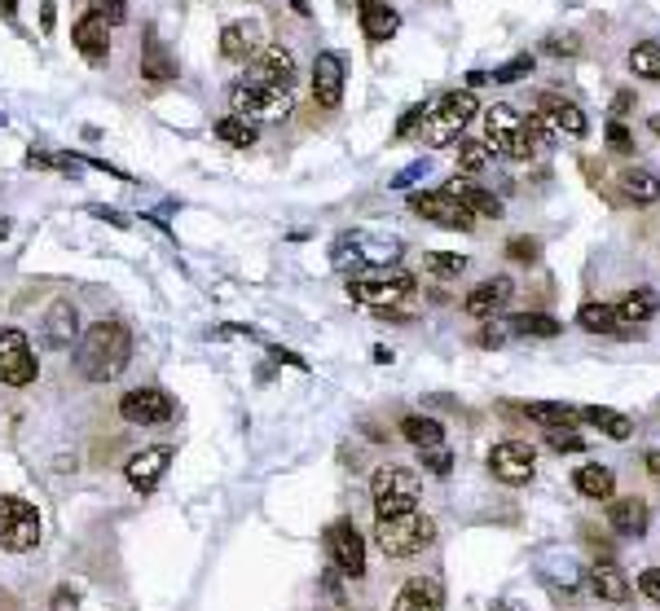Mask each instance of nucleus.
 <instances>
[{
  "label": "nucleus",
  "instance_id": "obj_45",
  "mask_svg": "<svg viewBox=\"0 0 660 611\" xmlns=\"http://www.w3.org/2000/svg\"><path fill=\"white\" fill-rule=\"evenodd\" d=\"M608 150H616V154L634 150V137H630V128H625L621 119H612V124H608Z\"/></svg>",
  "mask_w": 660,
  "mask_h": 611
},
{
  "label": "nucleus",
  "instance_id": "obj_35",
  "mask_svg": "<svg viewBox=\"0 0 660 611\" xmlns=\"http://www.w3.org/2000/svg\"><path fill=\"white\" fill-rule=\"evenodd\" d=\"M216 137L225 141V146H234V150H247V146H256V124L242 119V115H225L216 124Z\"/></svg>",
  "mask_w": 660,
  "mask_h": 611
},
{
  "label": "nucleus",
  "instance_id": "obj_24",
  "mask_svg": "<svg viewBox=\"0 0 660 611\" xmlns=\"http://www.w3.org/2000/svg\"><path fill=\"white\" fill-rule=\"evenodd\" d=\"M396 611H445V590H440L432 576H414L396 594Z\"/></svg>",
  "mask_w": 660,
  "mask_h": 611
},
{
  "label": "nucleus",
  "instance_id": "obj_2",
  "mask_svg": "<svg viewBox=\"0 0 660 611\" xmlns=\"http://www.w3.org/2000/svg\"><path fill=\"white\" fill-rule=\"evenodd\" d=\"M484 141L502 159L528 163L542 146V128H537V119H524L515 106H489L484 110Z\"/></svg>",
  "mask_w": 660,
  "mask_h": 611
},
{
  "label": "nucleus",
  "instance_id": "obj_51",
  "mask_svg": "<svg viewBox=\"0 0 660 611\" xmlns=\"http://www.w3.org/2000/svg\"><path fill=\"white\" fill-rule=\"evenodd\" d=\"M546 53H555V58H564V53H568V58H572V53H577V40H572V36H564V40L550 36L546 40Z\"/></svg>",
  "mask_w": 660,
  "mask_h": 611
},
{
  "label": "nucleus",
  "instance_id": "obj_50",
  "mask_svg": "<svg viewBox=\"0 0 660 611\" xmlns=\"http://www.w3.org/2000/svg\"><path fill=\"white\" fill-rule=\"evenodd\" d=\"M423 115H427V110H423V106H414V110H405V115H401V124H396V137H405V132H414L418 124H423Z\"/></svg>",
  "mask_w": 660,
  "mask_h": 611
},
{
  "label": "nucleus",
  "instance_id": "obj_59",
  "mask_svg": "<svg viewBox=\"0 0 660 611\" xmlns=\"http://www.w3.org/2000/svg\"><path fill=\"white\" fill-rule=\"evenodd\" d=\"M295 5V14H308V0H291Z\"/></svg>",
  "mask_w": 660,
  "mask_h": 611
},
{
  "label": "nucleus",
  "instance_id": "obj_29",
  "mask_svg": "<svg viewBox=\"0 0 660 611\" xmlns=\"http://www.w3.org/2000/svg\"><path fill=\"white\" fill-rule=\"evenodd\" d=\"M401 436L410 440L418 453H423V449H436V444H445V427H440L436 418H427V414H405V418H401Z\"/></svg>",
  "mask_w": 660,
  "mask_h": 611
},
{
  "label": "nucleus",
  "instance_id": "obj_18",
  "mask_svg": "<svg viewBox=\"0 0 660 611\" xmlns=\"http://www.w3.org/2000/svg\"><path fill=\"white\" fill-rule=\"evenodd\" d=\"M511 291H515L511 277H489V282H480L476 291L462 299V308H467V317H476V321H493L506 308Z\"/></svg>",
  "mask_w": 660,
  "mask_h": 611
},
{
  "label": "nucleus",
  "instance_id": "obj_44",
  "mask_svg": "<svg viewBox=\"0 0 660 611\" xmlns=\"http://www.w3.org/2000/svg\"><path fill=\"white\" fill-rule=\"evenodd\" d=\"M423 466H427V471H436V475H449V471H454V453H449L445 444L423 449Z\"/></svg>",
  "mask_w": 660,
  "mask_h": 611
},
{
  "label": "nucleus",
  "instance_id": "obj_33",
  "mask_svg": "<svg viewBox=\"0 0 660 611\" xmlns=\"http://www.w3.org/2000/svg\"><path fill=\"white\" fill-rule=\"evenodd\" d=\"M577 326L590 330V335H616V330H621V317H616L612 304H581Z\"/></svg>",
  "mask_w": 660,
  "mask_h": 611
},
{
  "label": "nucleus",
  "instance_id": "obj_41",
  "mask_svg": "<svg viewBox=\"0 0 660 611\" xmlns=\"http://www.w3.org/2000/svg\"><path fill=\"white\" fill-rule=\"evenodd\" d=\"M533 66H537V58H533V53H520V58L502 62L498 71H489V80H493V84H515V80H524V75L533 71Z\"/></svg>",
  "mask_w": 660,
  "mask_h": 611
},
{
  "label": "nucleus",
  "instance_id": "obj_60",
  "mask_svg": "<svg viewBox=\"0 0 660 611\" xmlns=\"http://www.w3.org/2000/svg\"><path fill=\"white\" fill-rule=\"evenodd\" d=\"M647 128H652L656 137H660V115H652V119H647Z\"/></svg>",
  "mask_w": 660,
  "mask_h": 611
},
{
  "label": "nucleus",
  "instance_id": "obj_1",
  "mask_svg": "<svg viewBox=\"0 0 660 611\" xmlns=\"http://www.w3.org/2000/svg\"><path fill=\"white\" fill-rule=\"evenodd\" d=\"M132 361V330L124 321H97L75 348V374L84 383H110Z\"/></svg>",
  "mask_w": 660,
  "mask_h": 611
},
{
  "label": "nucleus",
  "instance_id": "obj_49",
  "mask_svg": "<svg viewBox=\"0 0 660 611\" xmlns=\"http://www.w3.org/2000/svg\"><path fill=\"white\" fill-rule=\"evenodd\" d=\"M49 611H80V594H75L71 585H62V590L53 594V607Z\"/></svg>",
  "mask_w": 660,
  "mask_h": 611
},
{
  "label": "nucleus",
  "instance_id": "obj_26",
  "mask_svg": "<svg viewBox=\"0 0 660 611\" xmlns=\"http://www.w3.org/2000/svg\"><path fill=\"white\" fill-rule=\"evenodd\" d=\"M445 190L454 194L458 203L471 211V216H493V220L506 216V211H502V198L493 194V190H480V185H471V181H449Z\"/></svg>",
  "mask_w": 660,
  "mask_h": 611
},
{
  "label": "nucleus",
  "instance_id": "obj_38",
  "mask_svg": "<svg viewBox=\"0 0 660 611\" xmlns=\"http://www.w3.org/2000/svg\"><path fill=\"white\" fill-rule=\"evenodd\" d=\"M524 414L533 418V422H542V427H572L577 409L559 405V401H533V405H524Z\"/></svg>",
  "mask_w": 660,
  "mask_h": 611
},
{
  "label": "nucleus",
  "instance_id": "obj_15",
  "mask_svg": "<svg viewBox=\"0 0 660 611\" xmlns=\"http://www.w3.org/2000/svg\"><path fill=\"white\" fill-rule=\"evenodd\" d=\"M410 207L418 211L423 220H432V225L440 229H458V233H467L471 225H476V216H471L467 207L458 203L449 190H432V194H414L410 198Z\"/></svg>",
  "mask_w": 660,
  "mask_h": 611
},
{
  "label": "nucleus",
  "instance_id": "obj_10",
  "mask_svg": "<svg viewBox=\"0 0 660 611\" xmlns=\"http://www.w3.org/2000/svg\"><path fill=\"white\" fill-rule=\"evenodd\" d=\"M533 119H537V128H542V137H555V141H581L586 137V115H581V106H572L568 97H559V93L537 97Z\"/></svg>",
  "mask_w": 660,
  "mask_h": 611
},
{
  "label": "nucleus",
  "instance_id": "obj_22",
  "mask_svg": "<svg viewBox=\"0 0 660 611\" xmlns=\"http://www.w3.org/2000/svg\"><path fill=\"white\" fill-rule=\"evenodd\" d=\"M357 18H361V36L370 44H383L401 31V14L388 5V0H361L357 5Z\"/></svg>",
  "mask_w": 660,
  "mask_h": 611
},
{
  "label": "nucleus",
  "instance_id": "obj_5",
  "mask_svg": "<svg viewBox=\"0 0 660 611\" xmlns=\"http://www.w3.org/2000/svg\"><path fill=\"white\" fill-rule=\"evenodd\" d=\"M436 541V524L418 510H405V515L379 519L374 524V546H379L388 559H414Z\"/></svg>",
  "mask_w": 660,
  "mask_h": 611
},
{
  "label": "nucleus",
  "instance_id": "obj_20",
  "mask_svg": "<svg viewBox=\"0 0 660 611\" xmlns=\"http://www.w3.org/2000/svg\"><path fill=\"white\" fill-rule=\"evenodd\" d=\"M590 590H594V598H603V603L625 607L634 594V585H630V576H625L621 563L603 559V563H590Z\"/></svg>",
  "mask_w": 660,
  "mask_h": 611
},
{
  "label": "nucleus",
  "instance_id": "obj_32",
  "mask_svg": "<svg viewBox=\"0 0 660 611\" xmlns=\"http://www.w3.org/2000/svg\"><path fill=\"white\" fill-rule=\"evenodd\" d=\"M621 185H625V194H630L634 203H643V207H652L656 198H660V176L647 172V168H625L621 172Z\"/></svg>",
  "mask_w": 660,
  "mask_h": 611
},
{
  "label": "nucleus",
  "instance_id": "obj_57",
  "mask_svg": "<svg viewBox=\"0 0 660 611\" xmlns=\"http://www.w3.org/2000/svg\"><path fill=\"white\" fill-rule=\"evenodd\" d=\"M0 9H5V18H14L18 14V0H0Z\"/></svg>",
  "mask_w": 660,
  "mask_h": 611
},
{
  "label": "nucleus",
  "instance_id": "obj_27",
  "mask_svg": "<svg viewBox=\"0 0 660 611\" xmlns=\"http://www.w3.org/2000/svg\"><path fill=\"white\" fill-rule=\"evenodd\" d=\"M577 418H586L599 436H608V440H630L634 436V422L621 414V409H608V405H586V409H577Z\"/></svg>",
  "mask_w": 660,
  "mask_h": 611
},
{
  "label": "nucleus",
  "instance_id": "obj_61",
  "mask_svg": "<svg viewBox=\"0 0 660 611\" xmlns=\"http://www.w3.org/2000/svg\"><path fill=\"white\" fill-rule=\"evenodd\" d=\"M9 238V220H0V242H5Z\"/></svg>",
  "mask_w": 660,
  "mask_h": 611
},
{
  "label": "nucleus",
  "instance_id": "obj_16",
  "mask_svg": "<svg viewBox=\"0 0 660 611\" xmlns=\"http://www.w3.org/2000/svg\"><path fill=\"white\" fill-rule=\"evenodd\" d=\"M313 97L322 110H339L344 102V58L335 49H322L313 58Z\"/></svg>",
  "mask_w": 660,
  "mask_h": 611
},
{
  "label": "nucleus",
  "instance_id": "obj_43",
  "mask_svg": "<svg viewBox=\"0 0 660 611\" xmlns=\"http://www.w3.org/2000/svg\"><path fill=\"white\" fill-rule=\"evenodd\" d=\"M506 255H511L515 264H533L537 255H542V242L537 238H511L506 242Z\"/></svg>",
  "mask_w": 660,
  "mask_h": 611
},
{
  "label": "nucleus",
  "instance_id": "obj_23",
  "mask_svg": "<svg viewBox=\"0 0 660 611\" xmlns=\"http://www.w3.org/2000/svg\"><path fill=\"white\" fill-rule=\"evenodd\" d=\"M260 53V31L256 22H229L220 31V58L225 62H251Z\"/></svg>",
  "mask_w": 660,
  "mask_h": 611
},
{
  "label": "nucleus",
  "instance_id": "obj_47",
  "mask_svg": "<svg viewBox=\"0 0 660 611\" xmlns=\"http://www.w3.org/2000/svg\"><path fill=\"white\" fill-rule=\"evenodd\" d=\"M97 14H102L110 27H115V22L128 18V0H97Z\"/></svg>",
  "mask_w": 660,
  "mask_h": 611
},
{
  "label": "nucleus",
  "instance_id": "obj_9",
  "mask_svg": "<svg viewBox=\"0 0 660 611\" xmlns=\"http://www.w3.org/2000/svg\"><path fill=\"white\" fill-rule=\"evenodd\" d=\"M229 115H242V119H251V124H260V119H286L291 115V93L238 80L229 88Z\"/></svg>",
  "mask_w": 660,
  "mask_h": 611
},
{
  "label": "nucleus",
  "instance_id": "obj_13",
  "mask_svg": "<svg viewBox=\"0 0 660 611\" xmlns=\"http://www.w3.org/2000/svg\"><path fill=\"white\" fill-rule=\"evenodd\" d=\"M242 80L264 84V88H278V93H291V88H295V58H291V49H282V44H264L256 58L247 62V75H242Z\"/></svg>",
  "mask_w": 660,
  "mask_h": 611
},
{
  "label": "nucleus",
  "instance_id": "obj_12",
  "mask_svg": "<svg viewBox=\"0 0 660 611\" xmlns=\"http://www.w3.org/2000/svg\"><path fill=\"white\" fill-rule=\"evenodd\" d=\"M176 414V401L163 387H132V392L119 396V418L132 422V427H163Z\"/></svg>",
  "mask_w": 660,
  "mask_h": 611
},
{
  "label": "nucleus",
  "instance_id": "obj_40",
  "mask_svg": "<svg viewBox=\"0 0 660 611\" xmlns=\"http://www.w3.org/2000/svg\"><path fill=\"white\" fill-rule=\"evenodd\" d=\"M423 269L432 277H458L462 269H467V255H458V251H427Z\"/></svg>",
  "mask_w": 660,
  "mask_h": 611
},
{
  "label": "nucleus",
  "instance_id": "obj_6",
  "mask_svg": "<svg viewBox=\"0 0 660 611\" xmlns=\"http://www.w3.org/2000/svg\"><path fill=\"white\" fill-rule=\"evenodd\" d=\"M418 497H423V484H418L414 471L405 466H379L370 480V502L379 519L405 515V510H418Z\"/></svg>",
  "mask_w": 660,
  "mask_h": 611
},
{
  "label": "nucleus",
  "instance_id": "obj_14",
  "mask_svg": "<svg viewBox=\"0 0 660 611\" xmlns=\"http://www.w3.org/2000/svg\"><path fill=\"white\" fill-rule=\"evenodd\" d=\"M489 471L498 475L502 484H528L533 480V471H537V453H533V444H524V440H502V444H493L489 449Z\"/></svg>",
  "mask_w": 660,
  "mask_h": 611
},
{
  "label": "nucleus",
  "instance_id": "obj_56",
  "mask_svg": "<svg viewBox=\"0 0 660 611\" xmlns=\"http://www.w3.org/2000/svg\"><path fill=\"white\" fill-rule=\"evenodd\" d=\"M647 471H652L656 480H660V453H647Z\"/></svg>",
  "mask_w": 660,
  "mask_h": 611
},
{
  "label": "nucleus",
  "instance_id": "obj_48",
  "mask_svg": "<svg viewBox=\"0 0 660 611\" xmlns=\"http://www.w3.org/2000/svg\"><path fill=\"white\" fill-rule=\"evenodd\" d=\"M418 176H427V159H418V163H410V168H405L401 176H392V190H410Z\"/></svg>",
  "mask_w": 660,
  "mask_h": 611
},
{
  "label": "nucleus",
  "instance_id": "obj_42",
  "mask_svg": "<svg viewBox=\"0 0 660 611\" xmlns=\"http://www.w3.org/2000/svg\"><path fill=\"white\" fill-rule=\"evenodd\" d=\"M546 440H550V449L555 453H581L586 449V440H581L572 427H546Z\"/></svg>",
  "mask_w": 660,
  "mask_h": 611
},
{
  "label": "nucleus",
  "instance_id": "obj_36",
  "mask_svg": "<svg viewBox=\"0 0 660 611\" xmlns=\"http://www.w3.org/2000/svg\"><path fill=\"white\" fill-rule=\"evenodd\" d=\"M656 308H660V299H656V291H630L621 299V304H616V317L621 321H647V317H656Z\"/></svg>",
  "mask_w": 660,
  "mask_h": 611
},
{
  "label": "nucleus",
  "instance_id": "obj_53",
  "mask_svg": "<svg viewBox=\"0 0 660 611\" xmlns=\"http://www.w3.org/2000/svg\"><path fill=\"white\" fill-rule=\"evenodd\" d=\"M630 106H634V93H616V97H612V110H616V115H625Z\"/></svg>",
  "mask_w": 660,
  "mask_h": 611
},
{
  "label": "nucleus",
  "instance_id": "obj_4",
  "mask_svg": "<svg viewBox=\"0 0 660 611\" xmlns=\"http://www.w3.org/2000/svg\"><path fill=\"white\" fill-rule=\"evenodd\" d=\"M476 93L471 88H454V93H445L440 102L423 115V128H418V141H427V146H436V150H445V146H454V141L462 137V128L476 119Z\"/></svg>",
  "mask_w": 660,
  "mask_h": 611
},
{
  "label": "nucleus",
  "instance_id": "obj_34",
  "mask_svg": "<svg viewBox=\"0 0 660 611\" xmlns=\"http://www.w3.org/2000/svg\"><path fill=\"white\" fill-rule=\"evenodd\" d=\"M630 71L638 80H652L660 84V40H643L630 49Z\"/></svg>",
  "mask_w": 660,
  "mask_h": 611
},
{
  "label": "nucleus",
  "instance_id": "obj_17",
  "mask_svg": "<svg viewBox=\"0 0 660 611\" xmlns=\"http://www.w3.org/2000/svg\"><path fill=\"white\" fill-rule=\"evenodd\" d=\"M168 462H172V449H168V444H154V449L132 453V458L124 462V475H128V484L137 488V493H150V488L163 480Z\"/></svg>",
  "mask_w": 660,
  "mask_h": 611
},
{
  "label": "nucleus",
  "instance_id": "obj_19",
  "mask_svg": "<svg viewBox=\"0 0 660 611\" xmlns=\"http://www.w3.org/2000/svg\"><path fill=\"white\" fill-rule=\"evenodd\" d=\"M106 27H110V22L97 14V9H93V14H84V18L71 27V40H75V49L84 53V62L102 66V62L110 58V36H106Z\"/></svg>",
  "mask_w": 660,
  "mask_h": 611
},
{
  "label": "nucleus",
  "instance_id": "obj_11",
  "mask_svg": "<svg viewBox=\"0 0 660 611\" xmlns=\"http://www.w3.org/2000/svg\"><path fill=\"white\" fill-rule=\"evenodd\" d=\"M40 379V361L31 352V339L22 330H0V383L31 387Z\"/></svg>",
  "mask_w": 660,
  "mask_h": 611
},
{
  "label": "nucleus",
  "instance_id": "obj_46",
  "mask_svg": "<svg viewBox=\"0 0 660 611\" xmlns=\"http://www.w3.org/2000/svg\"><path fill=\"white\" fill-rule=\"evenodd\" d=\"M638 594H643L647 603H660V568H647L638 576Z\"/></svg>",
  "mask_w": 660,
  "mask_h": 611
},
{
  "label": "nucleus",
  "instance_id": "obj_25",
  "mask_svg": "<svg viewBox=\"0 0 660 611\" xmlns=\"http://www.w3.org/2000/svg\"><path fill=\"white\" fill-rule=\"evenodd\" d=\"M647 524H652V510L638 497H625V502H612L608 506V528H616L621 537H643Z\"/></svg>",
  "mask_w": 660,
  "mask_h": 611
},
{
  "label": "nucleus",
  "instance_id": "obj_30",
  "mask_svg": "<svg viewBox=\"0 0 660 611\" xmlns=\"http://www.w3.org/2000/svg\"><path fill=\"white\" fill-rule=\"evenodd\" d=\"M141 75H146L150 84H163L176 75V58L168 49H163L159 36H146V53H141Z\"/></svg>",
  "mask_w": 660,
  "mask_h": 611
},
{
  "label": "nucleus",
  "instance_id": "obj_58",
  "mask_svg": "<svg viewBox=\"0 0 660 611\" xmlns=\"http://www.w3.org/2000/svg\"><path fill=\"white\" fill-rule=\"evenodd\" d=\"M0 611H18V607H14V598H9L5 590H0Z\"/></svg>",
  "mask_w": 660,
  "mask_h": 611
},
{
  "label": "nucleus",
  "instance_id": "obj_8",
  "mask_svg": "<svg viewBox=\"0 0 660 611\" xmlns=\"http://www.w3.org/2000/svg\"><path fill=\"white\" fill-rule=\"evenodd\" d=\"M322 546H326V559L339 576H366V537L357 532L352 519H335L326 532H322Z\"/></svg>",
  "mask_w": 660,
  "mask_h": 611
},
{
  "label": "nucleus",
  "instance_id": "obj_28",
  "mask_svg": "<svg viewBox=\"0 0 660 611\" xmlns=\"http://www.w3.org/2000/svg\"><path fill=\"white\" fill-rule=\"evenodd\" d=\"M572 488H577L581 497H590V502H608L616 493V475L608 466L590 462V466H577V475H572Z\"/></svg>",
  "mask_w": 660,
  "mask_h": 611
},
{
  "label": "nucleus",
  "instance_id": "obj_55",
  "mask_svg": "<svg viewBox=\"0 0 660 611\" xmlns=\"http://www.w3.org/2000/svg\"><path fill=\"white\" fill-rule=\"evenodd\" d=\"M493 611H528V607H520V603H511V598H502V603H493Z\"/></svg>",
  "mask_w": 660,
  "mask_h": 611
},
{
  "label": "nucleus",
  "instance_id": "obj_3",
  "mask_svg": "<svg viewBox=\"0 0 660 611\" xmlns=\"http://www.w3.org/2000/svg\"><path fill=\"white\" fill-rule=\"evenodd\" d=\"M414 295V277L410 273H388V264L383 269H366V273H352L348 277V299H357V304L374 308L383 321H405V313L396 304L401 299Z\"/></svg>",
  "mask_w": 660,
  "mask_h": 611
},
{
  "label": "nucleus",
  "instance_id": "obj_31",
  "mask_svg": "<svg viewBox=\"0 0 660 611\" xmlns=\"http://www.w3.org/2000/svg\"><path fill=\"white\" fill-rule=\"evenodd\" d=\"M506 330H511V335H524V339H555L564 326L546 313H520V317H506Z\"/></svg>",
  "mask_w": 660,
  "mask_h": 611
},
{
  "label": "nucleus",
  "instance_id": "obj_39",
  "mask_svg": "<svg viewBox=\"0 0 660 611\" xmlns=\"http://www.w3.org/2000/svg\"><path fill=\"white\" fill-rule=\"evenodd\" d=\"M27 163L31 168H53V172H80L88 159H80V154H58V150H31Z\"/></svg>",
  "mask_w": 660,
  "mask_h": 611
},
{
  "label": "nucleus",
  "instance_id": "obj_52",
  "mask_svg": "<svg viewBox=\"0 0 660 611\" xmlns=\"http://www.w3.org/2000/svg\"><path fill=\"white\" fill-rule=\"evenodd\" d=\"M506 335H511L506 326H484L480 330V343H484V348H498V343H506Z\"/></svg>",
  "mask_w": 660,
  "mask_h": 611
},
{
  "label": "nucleus",
  "instance_id": "obj_37",
  "mask_svg": "<svg viewBox=\"0 0 660 611\" xmlns=\"http://www.w3.org/2000/svg\"><path fill=\"white\" fill-rule=\"evenodd\" d=\"M493 163V150H489V141H476V137H467V141H458V168L467 172V176H480L484 168Z\"/></svg>",
  "mask_w": 660,
  "mask_h": 611
},
{
  "label": "nucleus",
  "instance_id": "obj_21",
  "mask_svg": "<svg viewBox=\"0 0 660 611\" xmlns=\"http://www.w3.org/2000/svg\"><path fill=\"white\" fill-rule=\"evenodd\" d=\"M80 335V313H75V304H66V299H58V304L44 313L40 321V339H44V348H53V352H62V348H71V339Z\"/></svg>",
  "mask_w": 660,
  "mask_h": 611
},
{
  "label": "nucleus",
  "instance_id": "obj_54",
  "mask_svg": "<svg viewBox=\"0 0 660 611\" xmlns=\"http://www.w3.org/2000/svg\"><path fill=\"white\" fill-rule=\"evenodd\" d=\"M484 80H489V71H471V75H467V88H480Z\"/></svg>",
  "mask_w": 660,
  "mask_h": 611
},
{
  "label": "nucleus",
  "instance_id": "obj_7",
  "mask_svg": "<svg viewBox=\"0 0 660 611\" xmlns=\"http://www.w3.org/2000/svg\"><path fill=\"white\" fill-rule=\"evenodd\" d=\"M40 510L22 497H0V546L14 550V554H27L40 546Z\"/></svg>",
  "mask_w": 660,
  "mask_h": 611
}]
</instances>
